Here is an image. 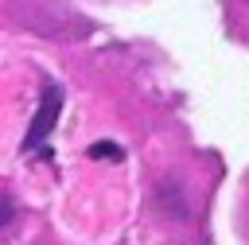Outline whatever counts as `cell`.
I'll use <instances>...</instances> for the list:
<instances>
[{
  "label": "cell",
  "mask_w": 249,
  "mask_h": 245,
  "mask_svg": "<svg viewBox=\"0 0 249 245\" xmlns=\"http://www.w3.org/2000/svg\"><path fill=\"white\" fill-rule=\"evenodd\" d=\"M89 156H113V159H121L124 152H121V148H113V144H97V148H89Z\"/></svg>",
  "instance_id": "obj_2"
},
{
  "label": "cell",
  "mask_w": 249,
  "mask_h": 245,
  "mask_svg": "<svg viewBox=\"0 0 249 245\" xmlns=\"http://www.w3.org/2000/svg\"><path fill=\"white\" fill-rule=\"evenodd\" d=\"M58 113H62V89H58L54 82H47V86H43V101H39V113H35V121H31V128H27L23 152H35V148H43V144H47V136H51V128H54ZM43 156H51V152L43 148Z\"/></svg>",
  "instance_id": "obj_1"
},
{
  "label": "cell",
  "mask_w": 249,
  "mask_h": 245,
  "mask_svg": "<svg viewBox=\"0 0 249 245\" xmlns=\"http://www.w3.org/2000/svg\"><path fill=\"white\" fill-rule=\"evenodd\" d=\"M12 218V198H0V226Z\"/></svg>",
  "instance_id": "obj_3"
},
{
  "label": "cell",
  "mask_w": 249,
  "mask_h": 245,
  "mask_svg": "<svg viewBox=\"0 0 249 245\" xmlns=\"http://www.w3.org/2000/svg\"><path fill=\"white\" fill-rule=\"evenodd\" d=\"M245 8H249V0H245Z\"/></svg>",
  "instance_id": "obj_4"
}]
</instances>
